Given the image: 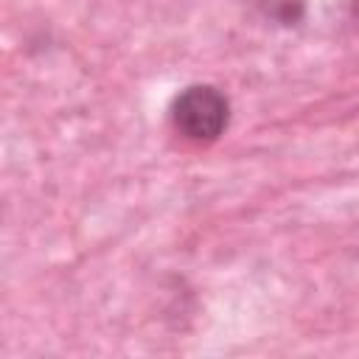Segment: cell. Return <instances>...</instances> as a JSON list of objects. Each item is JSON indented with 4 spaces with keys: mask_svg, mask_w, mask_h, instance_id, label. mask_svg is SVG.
<instances>
[{
    "mask_svg": "<svg viewBox=\"0 0 359 359\" xmlns=\"http://www.w3.org/2000/svg\"><path fill=\"white\" fill-rule=\"evenodd\" d=\"M264 20L275 22V25H283V28H292L303 20L306 14V0H247Z\"/></svg>",
    "mask_w": 359,
    "mask_h": 359,
    "instance_id": "cell-2",
    "label": "cell"
},
{
    "mask_svg": "<svg viewBox=\"0 0 359 359\" xmlns=\"http://www.w3.org/2000/svg\"><path fill=\"white\" fill-rule=\"evenodd\" d=\"M168 121L182 140L213 143L230 126V98L213 84H188L174 95Z\"/></svg>",
    "mask_w": 359,
    "mask_h": 359,
    "instance_id": "cell-1",
    "label": "cell"
}]
</instances>
